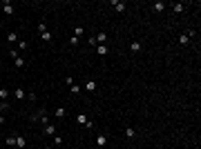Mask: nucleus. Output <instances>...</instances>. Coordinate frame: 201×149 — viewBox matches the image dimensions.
Wrapping results in <instances>:
<instances>
[{"label": "nucleus", "instance_id": "f257e3e1", "mask_svg": "<svg viewBox=\"0 0 201 149\" xmlns=\"http://www.w3.org/2000/svg\"><path fill=\"white\" fill-rule=\"evenodd\" d=\"M29 118L34 120V122H36V120H38V122H43V125H49V114H47L45 109H40L38 114H31Z\"/></svg>", "mask_w": 201, "mask_h": 149}, {"label": "nucleus", "instance_id": "f03ea898", "mask_svg": "<svg viewBox=\"0 0 201 149\" xmlns=\"http://www.w3.org/2000/svg\"><path fill=\"white\" fill-rule=\"evenodd\" d=\"M76 120H78V122H80V125H85L87 129H94V122H92V120H90V118H87V116H85V114H76Z\"/></svg>", "mask_w": 201, "mask_h": 149}, {"label": "nucleus", "instance_id": "7ed1b4c3", "mask_svg": "<svg viewBox=\"0 0 201 149\" xmlns=\"http://www.w3.org/2000/svg\"><path fill=\"white\" fill-rule=\"evenodd\" d=\"M85 89L90 91V94H94V91L98 89V82H96V80H92V78H90V80H85Z\"/></svg>", "mask_w": 201, "mask_h": 149}, {"label": "nucleus", "instance_id": "20e7f679", "mask_svg": "<svg viewBox=\"0 0 201 149\" xmlns=\"http://www.w3.org/2000/svg\"><path fill=\"white\" fill-rule=\"evenodd\" d=\"M16 147H18V149H25L27 147V138H25V136H16Z\"/></svg>", "mask_w": 201, "mask_h": 149}, {"label": "nucleus", "instance_id": "39448f33", "mask_svg": "<svg viewBox=\"0 0 201 149\" xmlns=\"http://www.w3.org/2000/svg\"><path fill=\"white\" fill-rule=\"evenodd\" d=\"M43 134H45V136H56V127H54V125H45V129H43Z\"/></svg>", "mask_w": 201, "mask_h": 149}, {"label": "nucleus", "instance_id": "423d86ee", "mask_svg": "<svg viewBox=\"0 0 201 149\" xmlns=\"http://www.w3.org/2000/svg\"><path fill=\"white\" fill-rule=\"evenodd\" d=\"M2 11H5L7 16H11V14H14V5H11L9 0H7V2H2Z\"/></svg>", "mask_w": 201, "mask_h": 149}, {"label": "nucleus", "instance_id": "0eeeda50", "mask_svg": "<svg viewBox=\"0 0 201 149\" xmlns=\"http://www.w3.org/2000/svg\"><path fill=\"white\" fill-rule=\"evenodd\" d=\"M96 145H98V147H105V145H107V136L105 134H98V136H96Z\"/></svg>", "mask_w": 201, "mask_h": 149}, {"label": "nucleus", "instance_id": "6e6552de", "mask_svg": "<svg viewBox=\"0 0 201 149\" xmlns=\"http://www.w3.org/2000/svg\"><path fill=\"white\" fill-rule=\"evenodd\" d=\"M112 5H114V9L119 11V14H123V11H125V2H121V0H114Z\"/></svg>", "mask_w": 201, "mask_h": 149}, {"label": "nucleus", "instance_id": "1a4fd4ad", "mask_svg": "<svg viewBox=\"0 0 201 149\" xmlns=\"http://www.w3.org/2000/svg\"><path fill=\"white\" fill-rule=\"evenodd\" d=\"M172 9H174V14H183V11H186V5H183V2H174Z\"/></svg>", "mask_w": 201, "mask_h": 149}, {"label": "nucleus", "instance_id": "9d476101", "mask_svg": "<svg viewBox=\"0 0 201 149\" xmlns=\"http://www.w3.org/2000/svg\"><path fill=\"white\" fill-rule=\"evenodd\" d=\"M105 40H107V34H105V31H100V34L96 36V42H98V45H105Z\"/></svg>", "mask_w": 201, "mask_h": 149}, {"label": "nucleus", "instance_id": "9b49d317", "mask_svg": "<svg viewBox=\"0 0 201 149\" xmlns=\"http://www.w3.org/2000/svg\"><path fill=\"white\" fill-rule=\"evenodd\" d=\"M14 96H16V98H18V100H22V98H27V94H25V89H20V87H18V89H16V91H14Z\"/></svg>", "mask_w": 201, "mask_h": 149}, {"label": "nucleus", "instance_id": "f8f14e48", "mask_svg": "<svg viewBox=\"0 0 201 149\" xmlns=\"http://www.w3.org/2000/svg\"><path fill=\"white\" fill-rule=\"evenodd\" d=\"M65 114H67V111H65V107H58V109L54 111V116H56V118H65Z\"/></svg>", "mask_w": 201, "mask_h": 149}, {"label": "nucleus", "instance_id": "ddd939ff", "mask_svg": "<svg viewBox=\"0 0 201 149\" xmlns=\"http://www.w3.org/2000/svg\"><path fill=\"white\" fill-rule=\"evenodd\" d=\"M14 65H16V69H20V67H25V58H14Z\"/></svg>", "mask_w": 201, "mask_h": 149}, {"label": "nucleus", "instance_id": "4468645a", "mask_svg": "<svg viewBox=\"0 0 201 149\" xmlns=\"http://www.w3.org/2000/svg\"><path fill=\"white\" fill-rule=\"evenodd\" d=\"M96 51H98V56H107V45H98Z\"/></svg>", "mask_w": 201, "mask_h": 149}, {"label": "nucleus", "instance_id": "2eb2a0df", "mask_svg": "<svg viewBox=\"0 0 201 149\" xmlns=\"http://www.w3.org/2000/svg\"><path fill=\"white\" fill-rule=\"evenodd\" d=\"M152 9H154V11H163V9H166V2H154Z\"/></svg>", "mask_w": 201, "mask_h": 149}, {"label": "nucleus", "instance_id": "dca6fc26", "mask_svg": "<svg viewBox=\"0 0 201 149\" xmlns=\"http://www.w3.org/2000/svg\"><path fill=\"white\" fill-rule=\"evenodd\" d=\"M7 147H16V136H7Z\"/></svg>", "mask_w": 201, "mask_h": 149}, {"label": "nucleus", "instance_id": "f3484780", "mask_svg": "<svg viewBox=\"0 0 201 149\" xmlns=\"http://www.w3.org/2000/svg\"><path fill=\"white\" fill-rule=\"evenodd\" d=\"M7 40H9V42H16V40H18V34H16V31H9V34H7Z\"/></svg>", "mask_w": 201, "mask_h": 149}, {"label": "nucleus", "instance_id": "a211bd4d", "mask_svg": "<svg viewBox=\"0 0 201 149\" xmlns=\"http://www.w3.org/2000/svg\"><path fill=\"white\" fill-rule=\"evenodd\" d=\"M130 49L134 51V54H136V51H141V42H136V40H134V42H130Z\"/></svg>", "mask_w": 201, "mask_h": 149}, {"label": "nucleus", "instance_id": "6ab92c4d", "mask_svg": "<svg viewBox=\"0 0 201 149\" xmlns=\"http://www.w3.org/2000/svg\"><path fill=\"white\" fill-rule=\"evenodd\" d=\"M125 136H127V138H134V136H136V129H132V127H127V129H125Z\"/></svg>", "mask_w": 201, "mask_h": 149}, {"label": "nucleus", "instance_id": "aec40b11", "mask_svg": "<svg viewBox=\"0 0 201 149\" xmlns=\"http://www.w3.org/2000/svg\"><path fill=\"white\" fill-rule=\"evenodd\" d=\"M179 42H181V45H190V38L183 34V36H179Z\"/></svg>", "mask_w": 201, "mask_h": 149}, {"label": "nucleus", "instance_id": "412c9836", "mask_svg": "<svg viewBox=\"0 0 201 149\" xmlns=\"http://www.w3.org/2000/svg\"><path fill=\"white\" fill-rule=\"evenodd\" d=\"M69 89H72V94H74V96H76V94H80V87H78L76 82H74V85H69Z\"/></svg>", "mask_w": 201, "mask_h": 149}, {"label": "nucleus", "instance_id": "4be33fe9", "mask_svg": "<svg viewBox=\"0 0 201 149\" xmlns=\"http://www.w3.org/2000/svg\"><path fill=\"white\" fill-rule=\"evenodd\" d=\"M83 31H85V29H83V27H76V29H74V36H76V38H80V36H83Z\"/></svg>", "mask_w": 201, "mask_h": 149}, {"label": "nucleus", "instance_id": "5701e85b", "mask_svg": "<svg viewBox=\"0 0 201 149\" xmlns=\"http://www.w3.org/2000/svg\"><path fill=\"white\" fill-rule=\"evenodd\" d=\"M40 38L45 40V42H49V40H51V34H49V31H45V34H40Z\"/></svg>", "mask_w": 201, "mask_h": 149}, {"label": "nucleus", "instance_id": "b1692460", "mask_svg": "<svg viewBox=\"0 0 201 149\" xmlns=\"http://www.w3.org/2000/svg\"><path fill=\"white\" fill-rule=\"evenodd\" d=\"M5 98H9V91H7V89H0V100H5Z\"/></svg>", "mask_w": 201, "mask_h": 149}, {"label": "nucleus", "instance_id": "393cba45", "mask_svg": "<svg viewBox=\"0 0 201 149\" xmlns=\"http://www.w3.org/2000/svg\"><path fill=\"white\" fill-rule=\"evenodd\" d=\"M38 31H40V34H45V31H47V22H40V25H38Z\"/></svg>", "mask_w": 201, "mask_h": 149}, {"label": "nucleus", "instance_id": "a878e982", "mask_svg": "<svg viewBox=\"0 0 201 149\" xmlns=\"http://www.w3.org/2000/svg\"><path fill=\"white\" fill-rule=\"evenodd\" d=\"M54 145H63V136L56 134V136H54Z\"/></svg>", "mask_w": 201, "mask_h": 149}, {"label": "nucleus", "instance_id": "bb28decb", "mask_svg": "<svg viewBox=\"0 0 201 149\" xmlns=\"http://www.w3.org/2000/svg\"><path fill=\"white\" fill-rule=\"evenodd\" d=\"M5 109H9V105H7L5 100H0V111H5Z\"/></svg>", "mask_w": 201, "mask_h": 149}, {"label": "nucleus", "instance_id": "cd10ccee", "mask_svg": "<svg viewBox=\"0 0 201 149\" xmlns=\"http://www.w3.org/2000/svg\"><path fill=\"white\" fill-rule=\"evenodd\" d=\"M69 42H72V47H76V45H78V42H80V40L76 38V36H72V40H69Z\"/></svg>", "mask_w": 201, "mask_h": 149}, {"label": "nucleus", "instance_id": "c85d7f7f", "mask_svg": "<svg viewBox=\"0 0 201 149\" xmlns=\"http://www.w3.org/2000/svg\"><path fill=\"white\" fill-rule=\"evenodd\" d=\"M43 149H54V147H49V145H47V147H43Z\"/></svg>", "mask_w": 201, "mask_h": 149}]
</instances>
